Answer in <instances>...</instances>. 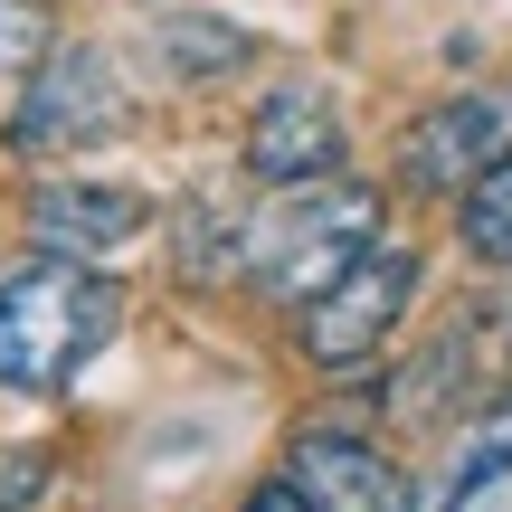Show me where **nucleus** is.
Returning a JSON list of instances; mask_svg holds the SVG:
<instances>
[{"instance_id": "f257e3e1", "label": "nucleus", "mask_w": 512, "mask_h": 512, "mask_svg": "<svg viewBox=\"0 0 512 512\" xmlns=\"http://www.w3.org/2000/svg\"><path fill=\"white\" fill-rule=\"evenodd\" d=\"M124 332V285L76 256L10 275L0 285V389H67L95 351Z\"/></svg>"}, {"instance_id": "f03ea898", "label": "nucleus", "mask_w": 512, "mask_h": 512, "mask_svg": "<svg viewBox=\"0 0 512 512\" xmlns=\"http://www.w3.org/2000/svg\"><path fill=\"white\" fill-rule=\"evenodd\" d=\"M361 247H380V190L342 181V171H332V181H294V190H275L256 219H238V266L266 294H294V304L323 294Z\"/></svg>"}, {"instance_id": "7ed1b4c3", "label": "nucleus", "mask_w": 512, "mask_h": 512, "mask_svg": "<svg viewBox=\"0 0 512 512\" xmlns=\"http://www.w3.org/2000/svg\"><path fill=\"white\" fill-rule=\"evenodd\" d=\"M408 294H418V256H408V247H361L323 294H304V361L361 370L370 351L399 332Z\"/></svg>"}, {"instance_id": "20e7f679", "label": "nucleus", "mask_w": 512, "mask_h": 512, "mask_svg": "<svg viewBox=\"0 0 512 512\" xmlns=\"http://www.w3.org/2000/svg\"><path fill=\"white\" fill-rule=\"evenodd\" d=\"M124 133V76H114L105 48H48L19 86L10 114V152H86Z\"/></svg>"}, {"instance_id": "39448f33", "label": "nucleus", "mask_w": 512, "mask_h": 512, "mask_svg": "<svg viewBox=\"0 0 512 512\" xmlns=\"http://www.w3.org/2000/svg\"><path fill=\"white\" fill-rule=\"evenodd\" d=\"M512 380V304H465L456 323L427 342L418 370H399L389 399L408 418H456V408H494Z\"/></svg>"}, {"instance_id": "423d86ee", "label": "nucleus", "mask_w": 512, "mask_h": 512, "mask_svg": "<svg viewBox=\"0 0 512 512\" xmlns=\"http://www.w3.org/2000/svg\"><path fill=\"white\" fill-rule=\"evenodd\" d=\"M512 152V95H446L399 133V181L418 190H475Z\"/></svg>"}, {"instance_id": "0eeeda50", "label": "nucleus", "mask_w": 512, "mask_h": 512, "mask_svg": "<svg viewBox=\"0 0 512 512\" xmlns=\"http://www.w3.org/2000/svg\"><path fill=\"white\" fill-rule=\"evenodd\" d=\"M285 484L313 512H418V484H408L399 456H380L370 437H342V427H304L285 456Z\"/></svg>"}, {"instance_id": "6e6552de", "label": "nucleus", "mask_w": 512, "mask_h": 512, "mask_svg": "<svg viewBox=\"0 0 512 512\" xmlns=\"http://www.w3.org/2000/svg\"><path fill=\"white\" fill-rule=\"evenodd\" d=\"M247 171H256L266 190L332 181V171H342V114H332V95H313V86H275L266 105L247 114Z\"/></svg>"}, {"instance_id": "1a4fd4ad", "label": "nucleus", "mask_w": 512, "mask_h": 512, "mask_svg": "<svg viewBox=\"0 0 512 512\" xmlns=\"http://www.w3.org/2000/svg\"><path fill=\"white\" fill-rule=\"evenodd\" d=\"M29 228H38L48 256H105V247H124V238L152 228V200L124 190V181H48L29 200Z\"/></svg>"}, {"instance_id": "9d476101", "label": "nucleus", "mask_w": 512, "mask_h": 512, "mask_svg": "<svg viewBox=\"0 0 512 512\" xmlns=\"http://www.w3.org/2000/svg\"><path fill=\"white\" fill-rule=\"evenodd\" d=\"M512 475V399L494 408H475V437H465V456H456V475H446V512H475L494 484Z\"/></svg>"}, {"instance_id": "9b49d317", "label": "nucleus", "mask_w": 512, "mask_h": 512, "mask_svg": "<svg viewBox=\"0 0 512 512\" xmlns=\"http://www.w3.org/2000/svg\"><path fill=\"white\" fill-rule=\"evenodd\" d=\"M456 238H465L475 266H512V152L456 200Z\"/></svg>"}, {"instance_id": "f8f14e48", "label": "nucleus", "mask_w": 512, "mask_h": 512, "mask_svg": "<svg viewBox=\"0 0 512 512\" xmlns=\"http://www.w3.org/2000/svg\"><path fill=\"white\" fill-rule=\"evenodd\" d=\"M162 57H171L181 76H228V67H247V57H256V38L238 29V19L181 10V19H162Z\"/></svg>"}, {"instance_id": "ddd939ff", "label": "nucleus", "mask_w": 512, "mask_h": 512, "mask_svg": "<svg viewBox=\"0 0 512 512\" xmlns=\"http://www.w3.org/2000/svg\"><path fill=\"white\" fill-rule=\"evenodd\" d=\"M48 57V0H0V76Z\"/></svg>"}, {"instance_id": "4468645a", "label": "nucleus", "mask_w": 512, "mask_h": 512, "mask_svg": "<svg viewBox=\"0 0 512 512\" xmlns=\"http://www.w3.org/2000/svg\"><path fill=\"white\" fill-rule=\"evenodd\" d=\"M38 484H48V456H29V446H0V512H29Z\"/></svg>"}, {"instance_id": "2eb2a0df", "label": "nucleus", "mask_w": 512, "mask_h": 512, "mask_svg": "<svg viewBox=\"0 0 512 512\" xmlns=\"http://www.w3.org/2000/svg\"><path fill=\"white\" fill-rule=\"evenodd\" d=\"M247 512H313V503L294 494V484H256V494H247Z\"/></svg>"}]
</instances>
